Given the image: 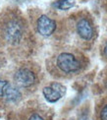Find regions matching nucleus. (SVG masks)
<instances>
[{
    "label": "nucleus",
    "instance_id": "1",
    "mask_svg": "<svg viewBox=\"0 0 107 120\" xmlns=\"http://www.w3.org/2000/svg\"><path fill=\"white\" fill-rule=\"evenodd\" d=\"M26 34V26L24 21L11 14L2 18L0 22V38L1 41L10 46H17L24 41Z\"/></svg>",
    "mask_w": 107,
    "mask_h": 120
},
{
    "label": "nucleus",
    "instance_id": "2",
    "mask_svg": "<svg viewBox=\"0 0 107 120\" xmlns=\"http://www.w3.org/2000/svg\"><path fill=\"white\" fill-rule=\"evenodd\" d=\"M55 65L60 72L64 74H75L81 71L83 63L81 60L71 52H61L55 60Z\"/></svg>",
    "mask_w": 107,
    "mask_h": 120
},
{
    "label": "nucleus",
    "instance_id": "3",
    "mask_svg": "<svg viewBox=\"0 0 107 120\" xmlns=\"http://www.w3.org/2000/svg\"><path fill=\"white\" fill-rule=\"evenodd\" d=\"M14 82L20 88H30L37 82V75L35 73L27 67L19 68L14 73Z\"/></svg>",
    "mask_w": 107,
    "mask_h": 120
},
{
    "label": "nucleus",
    "instance_id": "4",
    "mask_svg": "<svg viewBox=\"0 0 107 120\" xmlns=\"http://www.w3.org/2000/svg\"><path fill=\"white\" fill-rule=\"evenodd\" d=\"M66 93V88L60 83H52L49 86L44 87L42 90V94L45 99L50 102L54 103L58 101Z\"/></svg>",
    "mask_w": 107,
    "mask_h": 120
},
{
    "label": "nucleus",
    "instance_id": "5",
    "mask_svg": "<svg viewBox=\"0 0 107 120\" xmlns=\"http://www.w3.org/2000/svg\"><path fill=\"white\" fill-rule=\"evenodd\" d=\"M57 24L53 19L49 18L47 15H40L37 20V30L39 34L43 37H49L55 32Z\"/></svg>",
    "mask_w": 107,
    "mask_h": 120
},
{
    "label": "nucleus",
    "instance_id": "6",
    "mask_svg": "<svg viewBox=\"0 0 107 120\" xmlns=\"http://www.w3.org/2000/svg\"><path fill=\"white\" fill-rule=\"evenodd\" d=\"M76 30L80 38L85 41H90L94 36L93 25L88 17H81L78 20L76 24Z\"/></svg>",
    "mask_w": 107,
    "mask_h": 120
},
{
    "label": "nucleus",
    "instance_id": "7",
    "mask_svg": "<svg viewBox=\"0 0 107 120\" xmlns=\"http://www.w3.org/2000/svg\"><path fill=\"white\" fill-rule=\"evenodd\" d=\"M22 98V94L20 92L18 87L14 86V85L8 84L5 90V94H4V99L8 103H16L20 99Z\"/></svg>",
    "mask_w": 107,
    "mask_h": 120
},
{
    "label": "nucleus",
    "instance_id": "8",
    "mask_svg": "<svg viewBox=\"0 0 107 120\" xmlns=\"http://www.w3.org/2000/svg\"><path fill=\"white\" fill-rule=\"evenodd\" d=\"M75 5V0H58L52 4V6L59 10H69Z\"/></svg>",
    "mask_w": 107,
    "mask_h": 120
},
{
    "label": "nucleus",
    "instance_id": "9",
    "mask_svg": "<svg viewBox=\"0 0 107 120\" xmlns=\"http://www.w3.org/2000/svg\"><path fill=\"white\" fill-rule=\"evenodd\" d=\"M8 81L4 80L2 78H0V99L4 98V94H5V90L6 87L8 86Z\"/></svg>",
    "mask_w": 107,
    "mask_h": 120
},
{
    "label": "nucleus",
    "instance_id": "10",
    "mask_svg": "<svg viewBox=\"0 0 107 120\" xmlns=\"http://www.w3.org/2000/svg\"><path fill=\"white\" fill-rule=\"evenodd\" d=\"M98 120H107V102L100 108L98 112Z\"/></svg>",
    "mask_w": 107,
    "mask_h": 120
},
{
    "label": "nucleus",
    "instance_id": "11",
    "mask_svg": "<svg viewBox=\"0 0 107 120\" xmlns=\"http://www.w3.org/2000/svg\"><path fill=\"white\" fill-rule=\"evenodd\" d=\"M26 120H45V119L41 114H39L38 112H32L27 117Z\"/></svg>",
    "mask_w": 107,
    "mask_h": 120
},
{
    "label": "nucleus",
    "instance_id": "12",
    "mask_svg": "<svg viewBox=\"0 0 107 120\" xmlns=\"http://www.w3.org/2000/svg\"><path fill=\"white\" fill-rule=\"evenodd\" d=\"M103 54H104V56L107 58V43L105 44V46L103 48Z\"/></svg>",
    "mask_w": 107,
    "mask_h": 120
},
{
    "label": "nucleus",
    "instance_id": "13",
    "mask_svg": "<svg viewBox=\"0 0 107 120\" xmlns=\"http://www.w3.org/2000/svg\"><path fill=\"white\" fill-rule=\"evenodd\" d=\"M106 88H107V82H106Z\"/></svg>",
    "mask_w": 107,
    "mask_h": 120
}]
</instances>
